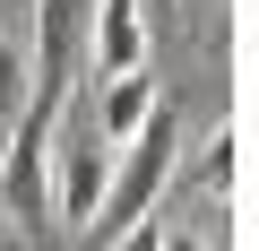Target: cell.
I'll return each mask as SVG.
<instances>
[{"instance_id": "1", "label": "cell", "mask_w": 259, "mask_h": 251, "mask_svg": "<svg viewBox=\"0 0 259 251\" xmlns=\"http://www.w3.org/2000/svg\"><path fill=\"white\" fill-rule=\"evenodd\" d=\"M52 121H61V95H35L26 87V104H18V121H9V148H0V217H9L18 234H52Z\"/></svg>"}, {"instance_id": "2", "label": "cell", "mask_w": 259, "mask_h": 251, "mask_svg": "<svg viewBox=\"0 0 259 251\" xmlns=\"http://www.w3.org/2000/svg\"><path fill=\"white\" fill-rule=\"evenodd\" d=\"M173 156H182V121L156 104L139 130L121 139V156H112V182H104V208H95V225H87V234L104 242V234H121V225H139V217L164 199V182H173Z\"/></svg>"}, {"instance_id": "3", "label": "cell", "mask_w": 259, "mask_h": 251, "mask_svg": "<svg viewBox=\"0 0 259 251\" xmlns=\"http://www.w3.org/2000/svg\"><path fill=\"white\" fill-rule=\"evenodd\" d=\"M87 18H95V0H35V61H26L35 95H69V69L87 52Z\"/></svg>"}, {"instance_id": "4", "label": "cell", "mask_w": 259, "mask_h": 251, "mask_svg": "<svg viewBox=\"0 0 259 251\" xmlns=\"http://www.w3.org/2000/svg\"><path fill=\"white\" fill-rule=\"evenodd\" d=\"M87 61H95V78L147 69V9H139V0H95V18H87Z\"/></svg>"}, {"instance_id": "5", "label": "cell", "mask_w": 259, "mask_h": 251, "mask_svg": "<svg viewBox=\"0 0 259 251\" xmlns=\"http://www.w3.org/2000/svg\"><path fill=\"white\" fill-rule=\"evenodd\" d=\"M104 182H112V148H104V139H78V148L61 156V225H95Z\"/></svg>"}, {"instance_id": "6", "label": "cell", "mask_w": 259, "mask_h": 251, "mask_svg": "<svg viewBox=\"0 0 259 251\" xmlns=\"http://www.w3.org/2000/svg\"><path fill=\"white\" fill-rule=\"evenodd\" d=\"M156 113V78L147 69H121V78H104V95H95V130H104V148H121L139 121Z\"/></svg>"}, {"instance_id": "7", "label": "cell", "mask_w": 259, "mask_h": 251, "mask_svg": "<svg viewBox=\"0 0 259 251\" xmlns=\"http://www.w3.org/2000/svg\"><path fill=\"white\" fill-rule=\"evenodd\" d=\"M233 173H242V130L216 121V130H207V156H199V182H207L216 199H233Z\"/></svg>"}, {"instance_id": "8", "label": "cell", "mask_w": 259, "mask_h": 251, "mask_svg": "<svg viewBox=\"0 0 259 251\" xmlns=\"http://www.w3.org/2000/svg\"><path fill=\"white\" fill-rule=\"evenodd\" d=\"M18 104H26V44H18V35H0V139H9Z\"/></svg>"}, {"instance_id": "9", "label": "cell", "mask_w": 259, "mask_h": 251, "mask_svg": "<svg viewBox=\"0 0 259 251\" xmlns=\"http://www.w3.org/2000/svg\"><path fill=\"white\" fill-rule=\"evenodd\" d=\"M156 242H164V225H147V217H139V225H121V251H156Z\"/></svg>"}, {"instance_id": "10", "label": "cell", "mask_w": 259, "mask_h": 251, "mask_svg": "<svg viewBox=\"0 0 259 251\" xmlns=\"http://www.w3.org/2000/svg\"><path fill=\"white\" fill-rule=\"evenodd\" d=\"M156 251H216V242H199V234H164Z\"/></svg>"}, {"instance_id": "11", "label": "cell", "mask_w": 259, "mask_h": 251, "mask_svg": "<svg viewBox=\"0 0 259 251\" xmlns=\"http://www.w3.org/2000/svg\"><path fill=\"white\" fill-rule=\"evenodd\" d=\"M139 9H147V26H156V18H164V9H173V0H139Z\"/></svg>"}]
</instances>
